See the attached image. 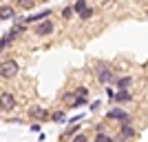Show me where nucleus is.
Wrapping results in <instances>:
<instances>
[{
    "label": "nucleus",
    "instance_id": "nucleus-12",
    "mask_svg": "<svg viewBox=\"0 0 148 142\" xmlns=\"http://www.w3.org/2000/svg\"><path fill=\"white\" fill-rule=\"evenodd\" d=\"M93 140H95V142H113V138L108 136L106 131H97V133H95V138H93Z\"/></svg>",
    "mask_w": 148,
    "mask_h": 142
},
{
    "label": "nucleus",
    "instance_id": "nucleus-1",
    "mask_svg": "<svg viewBox=\"0 0 148 142\" xmlns=\"http://www.w3.org/2000/svg\"><path fill=\"white\" fill-rule=\"evenodd\" d=\"M20 73V62L18 60H2L0 62V78L2 80H13Z\"/></svg>",
    "mask_w": 148,
    "mask_h": 142
},
{
    "label": "nucleus",
    "instance_id": "nucleus-3",
    "mask_svg": "<svg viewBox=\"0 0 148 142\" xmlns=\"http://www.w3.org/2000/svg\"><path fill=\"white\" fill-rule=\"evenodd\" d=\"M16 107H18V100H16L13 93H9V91L0 93V113H11Z\"/></svg>",
    "mask_w": 148,
    "mask_h": 142
},
{
    "label": "nucleus",
    "instance_id": "nucleus-6",
    "mask_svg": "<svg viewBox=\"0 0 148 142\" xmlns=\"http://www.w3.org/2000/svg\"><path fill=\"white\" fill-rule=\"evenodd\" d=\"M135 136H137V131L133 129V124L130 122H122L119 124V136L113 138V140H128V138H135Z\"/></svg>",
    "mask_w": 148,
    "mask_h": 142
},
{
    "label": "nucleus",
    "instance_id": "nucleus-7",
    "mask_svg": "<svg viewBox=\"0 0 148 142\" xmlns=\"http://www.w3.org/2000/svg\"><path fill=\"white\" fill-rule=\"evenodd\" d=\"M16 18V9L11 5H0V20H11Z\"/></svg>",
    "mask_w": 148,
    "mask_h": 142
},
{
    "label": "nucleus",
    "instance_id": "nucleus-5",
    "mask_svg": "<svg viewBox=\"0 0 148 142\" xmlns=\"http://www.w3.org/2000/svg\"><path fill=\"white\" fill-rule=\"evenodd\" d=\"M106 118H108V120H117L119 124H122V122H133V118L124 111V109H119V107H113L111 111L106 113Z\"/></svg>",
    "mask_w": 148,
    "mask_h": 142
},
{
    "label": "nucleus",
    "instance_id": "nucleus-17",
    "mask_svg": "<svg viewBox=\"0 0 148 142\" xmlns=\"http://www.w3.org/2000/svg\"><path fill=\"white\" fill-rule=\"evenodd\" d=\"M75 96H88V89L86 87H77V89H75Z\"/></svg>",
    "mask_w": 148,
    "mask_h": 142
},
{
    "label": "nucleus",
    "instance_id": "nucleus-14",
    "mask_svg": "<svg viewBox=\"0 0 148 142\" xmlns=\"http://www.w3.org/2000/svg\"><path fill=\"white\" fill-rule=\"evenodd\" d=\"M73 16H75V11H73V7H71V5L62 9V18H64V20H71Z\"/></svg>",
    "mask_w": 148,
    "mask_h": 142
},
{
    "label": "nucleus",
    "instance_id": "nucleus-20",
    "mask_svg": "<svg viewBox=\"0 0 148 142\" xmlns=\"http://www.w3.org/2000/svg\"><path fill=\"white\" fill-rule=\"evenodd\" d=\"M137 2H142V0H137Z\"/></svg>",
    "mask_w": 148,
    "mask_h": 142
},
{
    "label": "nucleus",
    "instance_id": "nucleus-18",
    "mask_svg": "<svg viewBox=\"0 0 148 142\" xmlns=\"http://www.w3.org/2000/svg\"><path fill=\"white\" fill-rule=\"evenodd\" d=\"M51 120H56V122H62V120H64V113H62V111L53 113V116H51Z\"/></svg>",
    "mask_w": 148,
    "mask_h": 142
},
{
    "label": "nucleus",
    "instance_id": "nucleus-15",
    "mask_svg": "<svg viewBox=\"0 0 148 142\" xmlns=\"http://www.w3.org/2000/svg\"><path fill=\"white\" fill-rule=\"evenodd\" d=\"M18 5L22 7V9H31V7L36 5V0H18Z\"/></svg>",
    "mask_w": 148,
    "mask_h": 142
},
{
    "label": "nucleus",
    "instance_id": "nucleus-10",
    "mask_svg": "<svg viewBox=\"0 0 148 142\" xmlns=\"http://www.w3.org/2000/svg\"><path fill=\"white\" fill-rule=\"evenodd\" d=\"M130 85H133V78H130V76H124V78H117V80H115V87H117V89H128Z\"/></svg>",
    "mask_w": 148,
    "mask_h": 142
},
{
    "label": "nucleus",
    "instance_id": "nucleus-16",
    "mask_svg": "<svg viewBox=\"0 0 148 142\" xmlns=\"http://www.w3.org/2000/svg\"><path fill=\"white\" fill-rule=\"evenodd\" d=\"M80 18H82V20H88V18H93V9H91V7H86V9H84V11L80 13Z\"/></svg>",
    "mask_w": 148,
    "mask_h": 142
},
{
    "label": "nucleus",
    "instance_id": "nucleus-9",
    "mask_svg": "<svg viewBox=\"0 0 148 142\" xmlns=\"http://www.w3.org/2000/svg\"><path fill=\"white\" fill-rule=\"evenodd\" d=\"M29 116L33 118V120H44V118H47V111H44V109H40V107H31Z\"/></svg>",
    "mask_w": 148,
    "mask_h": 142
},
{
    "label": "nucleus",
    "instance_id": "nucleus-13",
    "mask_svg": "<svg viewBox=\"0 0 148 142\" xmlns=\"http://www.w3.org/2000/svg\"><path fill=\"white\" fill-rule=\"evenodd\" d=\"M84 9H86V0H75V5H73V11L77 13V16H80V13L84 11Z\"/></svg>",
    "mask_w": 148,
    "mask_h": 142
},
{
    "label": "nucleus",
    "instance_id": "nucleus-2",
    "mask_svg": "<svg viewBox=\"0 0 148 142\" xmlns=\"http://www.w3.org/2000/svg\"><path fill=\"white\" fill-rule=\"evenodd\" d=\"M95 78H97V82H102V85H108V82L115 80V71H113L106 62H97V64H95Z\"/></svg>",
    "mask_w": 148,
    "mask_h": 142
},
{
    "label": "nucleus",
    "instance_id": "nucleus-19",
    "mask_svg": "<svg viewBox=\"0 0 148 142\" xmlns=\"http://www.w3.org/2000/svg\"><path fill=\"white\" fill-rule=\"evenodd\" d=\"M84 140H86V138L82 136V133H77V136H73V142H84Z\"/></svg>",
    "mask_w": 148,
    "mask_h": 142
},
{
    "label": "nucleus",
    "instance_id": "nucleus-11",
    "mask_svg": "<svg viewBox=\"0 0 148 142\" xmlns=\"http://www.w3.org/2000/svg\"><path fill=\"white\" fill-rule=\"evenodd\" d=\"M84 105H88V96H75L73 105H69V107H73V109H77V107H84Z\"/></svg>",
    "mask_w": 148,
    "mask_h": 142
},
{
    "label": "nucleus",
    "instance_id": "nucleus-8",
    "mask_svg": "<svg viewBox=\"0 0 148 142\" xmlns=\"http://www.w3.org/2000/svg\"><path fill=\"white\" fill-rule=\"evenodd\" d=\"M113 98H115V102H119V105H122V102H130V100H133V96L128 93V89H117V93H115Z\"/></svg>",
    "mask_w": 148,
    "mask_h": 142
},
{
    "label": "nucleus",
    "instance_id": "nucleus-4",
    "mask_svg": "<svg viewBox=\"0 0 148 142\" xmlns=\"http://www.w3.org/2000/svg\"><path fill=\"white\" fill-rule=\"evenodd\" d=\"M53 31H56V25H53V20H49V18L40 20V22L33 27V33H36L38 38H49Z\"/></svg>",
    "mask_w": 148,
    "mask_h": 142
}]
</instances>
